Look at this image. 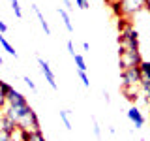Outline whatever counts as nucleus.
<instances>
[{
  "label": "nucleus",
  "instance_id": "obj_1",
  "mask_svg": "<svg viewBox=\"0 0 150 141\" xmlns=\"http://www.w3.org/2000/svg\"><path fill=\"white\" fill-rule=\"evenodd\" d=\"M143 62V56H141L139 51H124V49H118V68L120 72L128 68H133V66H141Z\"/></svg>",
  "mask_w": 150,
  "mask_h": 141
},
{
  "label": "nucleus",
  "instance_id": "obj_2",
  "mask_svg": "<svg viewBox=\"0 0 150 141\" xmlns=\"http://www.w3.org/2000/svg\"><path fill=\"white\" fill-rule=\"evenodd\" d=\"M120 79L122 85L120 87H131V85H139L143 75H141V68L139 66H133V68H128L124 72H120Z\"/></svg>",
  "mask_w": 150,
  "mask_h": 141
},
{
  "label": "nucleus",
  "instance_id": "obj_3",
  "mask_svg": "<svg viewBox=\"0 0 150 141\" xmlns=\"http://www.w3.org/2000/svg\"><path fill=\"white\" fill-rule=\"evenodd\" d=\"M32 111V107L28 105H19V107H13V105H8L6 107V111H4V115L6 117H9V119H11L13 122H15V124H19V122H21L23 119H25V117L28 115V113Z\"/></svg>",
  "mask_w": 150,
  "mask_h": 141
},
{
  "label": "nucleus",
  "instance_id": "obj_4",
  "mask_svg": "<svg viewBox=\"0 0 150 141\" xmlns=\"http://www.w3.org/2000/svg\"><path fill=\"white\" fill-rule=\"evenodd\" d=\"M143 8H146V0H122V17H131L133 13H139Z\"/></svg>",
  "mask_w": 150,
  "mask_h": 141
},
{
  "label": "nucleus",
  "instance_id": "obj_5",
  "mask_svg": "<svg viewBox=\"0 0 150 141\" xmlns=\"http://www.w3.org/2000/svg\"><path fill=\"white\" fill-rule=\"evenodd\" d=\"M38 64H40V68H41V72H43L45 75V79H47V83L51 85V88H58V85H56V77H54V73H53V70H51V66L47 60H43L41 56H38Z\"/></svg>",
  "mask_w": 150,
  "mask_h": 141
},
{
  "label": "nucleus",
  "instance_id": "obj_6",
  "mask_svg": "<svg viewBox=\"0 0 150 141\" xmlns=\"http://www.w3.org/2000/svg\"><path fill=\"white\" fill-rule=\"evenodd\" d=\"M26 98L23 96L19 90H15V88H11V92L8 94V105H13V107H19V105H26Z\"/></svg>",
  "mask_w": 150,
  "mask_h": 141
},
{
  "label": "nucleus",
  "instance_id": "obj_7",
  "mask_svg": "<svg viewBox=\"0 0 150 141\" xmlns=\"http://www.w3.org/2000/svg\"><path fill=\"white\" fill-rule=\"evenodd\" d=\"M128 119L135 124V128H143V124H144V117H143V113H141L135 105H131L129 109H128Z\"/></svg>",
  "mask_w": 150,
  "mask_h": 141
},
{
  "label": "nucleus",
  "instance_id": "obj_8",
  "mask_svg": "<svg viewBox=\"0 0 150 141\" xmlns=\"http://www.w3.org/2000/svg\"><path fill=\"white\" fill-rule=\"evenodd\" d=\"M0 130L6 132V134H9V135H13L15 132H19L17 124H15V122H13L11 119H9V117H6V115L0 117Z\"/></svg>",
  "mask_w": 150,
  "mask_h": 141
},
{
  "label": "nucleus",
  "instance_id": "obj_9",
  "mask_svg": "<svg viewBox=\"0 0 150 141\" xmlns=\"http://www.w3.org/2000/svg\"><path fill=\"white\" fill-rule=\"evenodd\" d=\"M139 85H131V87H120V90L122 94L126 96V100H129L131 103H135L139 100Z\"/></svg>",
  "mask_w": 150,
  "mask_h": 141
},
{
  "label": "nucleus",
  "instance_id": "obj_10",
  "mask_svg": "<svg viewBox=\"0 0 150 141\" xmlns=\"http://www.w3.org/2000/svg\"><path fill=\"white\" fill-rule=\"evenodd\" d=\"M19 134H21V141H45V135L41 130H36V132L19 130Z\"/></svg>",
  "mask_w": 150,
  "mask_h": 141
},
{
  "label": "nucleus",
  "instance_id": "obj_11",
  "mask_svg": "<svg viewBox=\"0 0 150 141\" xmlns=\"http://www.w3.org/2000/svg\"><path fill=\"white\" fill-rule=\"evenodd\" d=\"M30 8H32V11H34V13H36V17H38V21H40V25H41V28H43V30H45V34H47V36H49V34H51V28H49V25H47V21H45V17H43V13H41V11H40V8H38V6H36V4H32V6H30Z\"/></svg>",
  "mask_w": 150,
  "mask_h": 141
},
{
  "label": "nucleus",
  "instance_id": "obj_12",
  "mask_svg": "<svg viewBox=\"0 0 150 141\" xmlns=\"http://www.w3.org/2000/svg\"><path fill=\"white\" fill-rule=\"evenodd\" d=\"M58 13H60V19H62L66 30H68V32H73V25H71V19H69V13L66 11V9H62V8H58Z\"/></svg>",
  "mask_w": 150,
  "mask_h": 141
},
{
  "label": "nucleus",
  "instance_id": "obj_13",
  "mask_svg": "<svg viewBox=\"0 0 150 141\" xmlns=\"http://www.w3.org/2000/svg\"><path fill=\"white\" fill-rule=\"evenodd\" d=\"M0 45L4 47V51H6V53H9L11 56H15V58H17V51H15V47H13V45L6 40V38H4V34H0Z\"/></svg>",
  "mask_w": 150,
  "mask_h": 141
},
{
  "label": "nucleus",
  "instance_id": "obj_14",
  "mask_svg": "<svg viewBox=\"0 0 150 141\" xmlns=\"http://www.w3.org/2000/svg\"><path fill=\"white\" fill-rule=\"evenodd\" d=\"M139 68H141V75H143V79L150 81V62H148V60H143Z\"/></svg>",
  "mask_w": 150,
  "mask_h": 141
},
{
  "label": "nucleus",
  "instance_id": "obj_15",
  "mask_svg": "<svg viewBox=\"0 0 150 141\" xmlns=\"http://www.w3.org/2000/svg\"><path fill=\"white\" fill-rule=\"evenodd\" d=\"M73 60H75V66H77V70L79 72H86V62H84V56L83 55H75L73 56Z\"/></svg>",
  "mask_w": 150,
  "mask_h": 141
},
{
  "label": "nucleus",
  "instance_id": "obj_16",
  "mask_svg": "<svg viewBox=\"0 0 150 141\" xmlns=\"http://www.w3.org/2000/svg\"><path fill=\"white\" fill-rule=\"evenodd\" d=\"M60 119H62L64 126H66V130H71V128H73V126H71V120H69V111H68V109L60 111Z\"/></svg>",
  "mask_w": 150,
  "mask_h": 141
},
{
  "label": "nucleus",
  "instance_id": "obj_17",
  "mask_svg": "<svg viewBox=\"0 0 150 141\" xmlns=\"http://www.w3.org/2000/svg\"><path fill=\"white\" fill-rule=\"evenodd\" d=\"M139 87H141V92H143L144 96H148V98H150V81H146V79H141Z\"/></svg>",
  "mask_w": 150,
  "mask_h": 141
},
{
  "label": "nucleus",
  "instance_id": "obj_18",
  "mask_svg": "<svg viewBox=\"0 0 150 141\" xmlns=\"http://www.w3.org/2000/svg\"><path fill=\"white\" fill-rule=\"evenodd\" d=\"M11 8H13V11H15V17L23 19V9H21V4H19V0H11Z\"/></svg>",
  "mask_w": 150,
  "mask_h": 141
},
{
  "label": "nucleus",
  "instance_id": "obj_19",
  "mask_svg": "<svg viewBox=\"0 0 150 141\" xmlns=\"http://www.w3.org/2000/svg\"><path fill=\"white\" fill-rule=\"evenodd\" d=\"M75 6L79 9H88L90 8V0H75Z\"/></svg>",
  "mask_w": 150,
  "mask_h": 141
},
{
  "label": "nucleus",
  "instance_id": "obj_20",
  "mask_svg": "<svg viewBox=\"0 0 150 141\" xmlns=\"http://www.w3.org/2000/svg\"><path fill=\"white\" fill-rule=\"evenodd\" d=\"M92 124H94V135L100 139V137H101V128H100V124H98L96 117H92Z\"/></svg>",
  "mask_w": 150,
  "mask_h": 141
},
{
  "label": "nucleus",
  "instance_id": "obj_21",
  "mask_svg": "<svg viewBox=\"0 0 150 141\" xmlns=\"http://www.w3.org/2000/svg\"><path fill=\"white\" fill-rule=\"evenodd\" d=\"M77 73H79V77H81V81H83V85H84V87H90V79H88V75H86V72H79V70H77Z\"/></svg>",
  "mask_w": 150,
  "mask_h": 141
},
{
  "label": "nucleus",
  "instance_id": "obj_22",
  "mask_svg": "<svg viewBox=\"0 0 150 141\" xmlns=\"http://www.w3.org/2000/svg\"><path fill=\"white\" fill-rule=\"evenodd\" d=\"M23 81H25V83H26V87H28V88H30V90H38V88H36V83H34V81H32V79H30V77H26V75H25V77H23Z\"/></svg>",
  "mask_w": 150,
  "mask_h": 141
},
{
  "label": "nucleus",
  "instance_id": "obj_23",
  "mask_svg": "<svg viewBox=\"0 0 150 141\" xmlns=\"http://www.w3.org/2000/svg\"><path fill=\"white\" fill-rule=\"evenodd\" d=\"M6 105H8V98H6V94L0 90V111H2Z\"/></svg>",
  "mask_w": 150,
  "mask_h": 141
},
{
  "label": "nucleus",
  "instance_id": "obj_24",
  "mask_svg": "<svg viewBox=\"0 0 150 141\" xmlns=\"http://www.w3.org/2000/svg\"><path fill=\"white\" fill-rule=\"evenodd\" d=\"M11 139H13V135H9V134L0 130V141H11Z\"/></svg>",
  "mask_w": 150,
  "mask_h": 141
},
{
  "label": "nucleus",
  "instance_id": "obj_25",
  "mask_svg": "<svg viewBox=\"0 0 150 141\" xmlns=\"http://www.w3.org/2000/svg\"><path fill=\"white\" fill-rule=\"evenodd\" d=\"M66 47H68V51H69V55H71V56L77 55V53H75V47H73V41H71V40H69L68 43H66Z\"/></svg>",
  "mask_w": 150,
  "mask_h": 141
},
{
  "label": "nucleus",
  "instance_id": "obj_26",
  "mask_svg": "<svg viewBox=\"0 0 150 141\" xmlns=\"http://www.w3.org/2000/svg\"><path fill=\"white\" fill-rule=\"evenodd\" d=\"M62 2H64V6H66V11H71V9H73L71 0H62Z\"/></svg>",
  "mask_w": 150,
  "mask_h": 141
},
{
  "label": "nucleus",
  "instance_id": "obj_27",
  "mask_svg": "<svg viewBox=\"0 0 150 141\" xmlns=\"http://www.w3.org/2000/svg\"><path fill=\"white\" fill-rule=\"evenodd\" d=\"M4 32H8V25L4 21H0V34H4Z\"/></svg>",
  "mask_w": 150,
  "mask_h": 141
},
{
  "label": "nucleus",
  "instance_id": "obj_28",
  "mask_svg": "<svg viewBox=\"0 0 150 141\" xmlns=\"http://www.w3.org/2000/svg\"><path fill=\"white\" fill-rule=\"evenodd\" d=\"M103 100H105V103H109V102H111V96H109V92H105V90H103Z\"/></svg>",
  "mask_w": 150,
  "mask_h": 141
},
{
  "label": "nucleus",
  "instance_id": "obj_29",
  "mask_svg": "<svg viewBox=\"0 0 150 141\" xmlns=\"http://www.w3.org/2000/svg\"><path fill=\"white\" fill-rule=\"evenodd\" d=\"M83 49H84V51H90V45H88L86 41H84V43H83Z\"/></svg>",
  "mask_w": 150,
  "mask_h": 141
},
{
  "label": "nucleus",
  "instance_id": "obj_30",
  "mask_svg": "<svg viewBox=\"0 0 150 141\" xmlns=\"http://www.w3.org/2000/svg\"><path fill=\"white\" fill-rule=\"evenodd\" d=\"M0 64H4V58H2V55H0Z\"/></svg>",
  "mask_w": 150,
  "mask_h": 141
}]
</instances>
